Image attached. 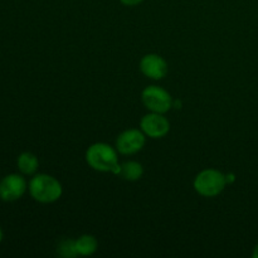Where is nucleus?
Instances as JSON below:
<instances>
[{
	"label": "nucleus",
	"mask_w": 258,
	"mask_h": 258,
	"mask_svg": "<svg viewBox=\"0 0 258 258\" xmlns=\"http://www.w3.org/2000/svg\"><path fill=\"white\" fill-rule=\"evenodd\" d=\"M58 253L63 257H76L78 254L77 248H76V242L71 239H66L58 247Z\"/></svg>",
	"instance_id": "f8f14e48"
},
{
	"label": "nucleus",
	"mask_w": 258,
	"mask_h": 258,
	"mask_svg": "<svg viewBox=\"0 0 258 258\" xmlns=\"http://www.w3.org/2000/svg\"><path fill=\"white\" fill-rule=\"evenodd\" d=\"M121 174L127 180H138L143 175V166L135 161H128L121 166Z\"/></svg>",
	"instance_id": "9b49d317"
},
{
	"label": "nucleus",
	"mask_w": 258,
	"mask_h": 258,
	"mask_svg": "<svg viewBox=\"0 0 258 258\" xmlns=\"http://www.w3.org/2000/svg\"><path fill=\"white\" fill-rule=\"evenodd\" d=\"M86 160L95 170L121 173V168L117 163V154L107 144H95L91 146L86 154Z\"/></svg>",
	"instance_id": "f257e3e1"
},
{
	"label": "nucleus",
	"mask_w": 258,
	"mask_h": 258,
	"mask_svg": "<svg viewBox=\"0 0 258 258\" xmlns=\"http://www.w3.org/2000/svg\"><path fill=\"white\" fill-rule=\"evenodd\" d=\"M141 128L150 138L158 139L163 138L168 134L170 125H169V121L161 113L154 112L149 113L141 120Z\"/></svg>",
	"instance_id": "423d86ee"
},
{
	"label": "nucleus",
	"mask_w": 258,
	"mask_h": 258,
	"mask_svg": "<svg viewBox=\"0 0 258 258\" xmlns=\"http://www.w3.org/2000/svg\"><path fill=\"white\" fill-rule=\"evenodd\" d=\"M141 2H143V0H121V3H123L125 5H130V7H133V5H136V4H140Z\"/></svg>",
	"instance_id": "ddd939ff"
},
{
	"label": "nucleus",
	"mask_w": 258,
	"mask_h": 258,
	"mask_svg": "<svg viewBox=\"0 0 258 258\" xmlns=\"http://www.w3.org/2000/svg\"><path fill=\"white\" fill-rule=\"evenodd\" d=\"M76 248H77L78 254L90 256V254L95 253V251L97 249V241L92 236H82L76 241Z\"/></svg>",
	"instance_id": "9d476101"
},
{
	"label": "nucleus",
	"mask_w": 258,
	"mask_h": 258,
	"mask_svg": "<svg viewBox=\"0 0 258 258\" xmlns=\"http://www.w3.org/2000/svg\"><path fill=\"white\" fill-rule=\"evenodd\" d=\"M2 239H3V232L2 229H0V242H2Z\"/></svg>",
	"instance_id": "2eb2a0df"
},
{
	"label": "nucleus",
	"mask_w": 258,
	"mask_h": 258,
	"mask_svg": "<svg viewBox=\"0 0 258 258\" xmlns=\"http://www.w3.org/2000/svg\"><path fill=\"white\" fill-rule=\"evenodd\" d=\"M29 190L33 198L40 203H52L62 196V185L57 179L39 174L30 180Z\"/></svg>",
	"instance_id": "f03ea898"
},
{
	"label": "nucleus",
	"mask_w": 258,
	"mask_h": 258,
	"mask_svg": "<svg viewBox=\"0 0 258 258\" xmlns=\"http://www.w3.org/2000/svg\"><path fill=\"white\" fill-rule=\"evenodd\" d=\"M227 179L221 171L208 169L198 174L194 181V188L199 194L204 197L218 196L224 189Z\"/></svg>",
	"instance_id": "7ed1b4c3"
},
{
	"label": "nucleus",
	"mask_w": 258,
	"mask_h": 258,
	"mask_svg": "<svg viewBox=\"0 0 258 258\" xmlns=\"http://www.w3.org/2000/svg\"><path fill=\"white\" fill-rule=\"evenodd\" d=\"M143 101L146 107L153 112H168L173 106L171 96L158 86H149L143 92Z\"/></svg>",
	"instance_id": "20e7f679"
},
{
	"label": "nucleus",
	"mask_w": 258,
	"mask_h": 258,
	"mask_svg": "<svg viewBox=\"0 0 258 258\" xmlns=\"http://www.w3.org/2000/svg\"><path fill=\"white\" fill-rule=\"evenodd\" d=\"M140 68L144 75L149 78L160 80L168 72V64L165 60L156 54H148L141 59Z\"/></svg>",
	"instance_id": "6e6552de"
},
{
	"label": "nucleus",
	"mask_w": 258,
	"mask_h": 258,
	"mask_svg": "<svg viewBox=\"0 0 258 258\" xmlns=\"http://www.w3.org/2000/svg\"><path fill=\"white\" fill-rule=\"evenodd\" d=\"M38 165H39V163H38L37 156L33 155L32 153H23L18 158V168L23 174L30 175V174L35 173Z\"/></svg>",
	"instance_id": "1a4fd4ad"
},
{
	"label": "nucleus",
	"mask_w": 258,
	"mask_h": 258,
	"mask_svg": "<svg viewBox=\"0 0 258 258\" xmlns=\"http://www.w3.org/2000/svg\"><path fill=\"white\" fill-rule=\"evenodd\" d=\"M27 189L24 178L18 174L7 175L0 181V198L5 202H14L19 199Z\"/></svg>",
	"instance_id": "39448f33"
},
{
	"label": "nucleus",
	"mask_w": 258,
	"mask_h": 258,
	"mask_svg": "<svg viewBox=\"0 0 258 258\" xmlns=\"http://www.w3.org/2000/svg\"><path fill=\"white\" fill-rule=\"evenodd\" d=\"M145 145V138L139 130H127L121 134L116 141V148L121 154H135Z\"/></svg>",
	"instance_id": "0eeeda50"
},
{
	"label": "nucleus",
	"mask_w": 258,
	"mask_h": 258,
	"mask_svg": "<svg viewBox=\"0 0 258 258\" xmlns=\"http://www.w3.org/2000/svg\"><path fill=\"white\" fill-rule=\"evenodd\" d=\"M253 257L254 258H258V244L256 247H254V251H253Z\"/></svg>",
	"instance_id": "4468645a"
}]
</instances>
